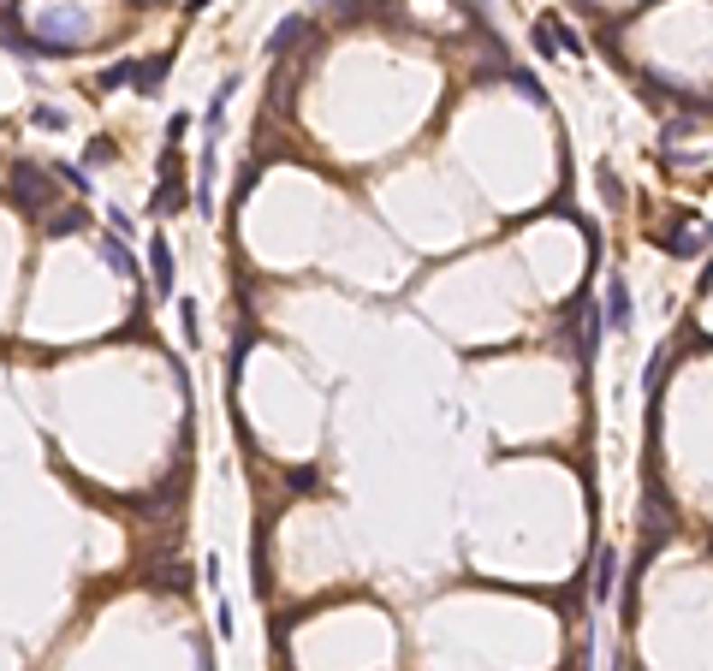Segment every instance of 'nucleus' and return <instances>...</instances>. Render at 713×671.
I'll list each match as a JSON object with an SVG mask.
<instances>
[{"instance_id":"f257e3e1","label":"nucleus","mask_w":713,"mask_h":671,"mask_svg":"<svg viewBox=\"0 0 713 671\" xmlns=\"http://www.w3.org/2000/svg\"><path fill=\"white\" fill-rule=\"evenodd\" d=\"M13 190H18V202H24L30 215H48V208L60 202V172L36 167V161H18L13 167Z\"/></svg>"},{"instance_id":"f03ea898","label":"nucleus","mask_w":713,"mask_h":671,"mask_svg":"<svg viewBox=\"0 0 713 671\" xmlns=\"http://www.w3.org/2000/svg\"><path fill=\"white\" fill-rule=\"evenodd\" d=\"M185 202H190V190L179 185V161H161V190L149 197V215H185Z\"/></svg>"},{"instance_id":"7ed1b4c3","label":"nucleus","mask_w":713,"mask_h":671,"mask_svg":"<svg viewBox=\"0 0 713 671\" xmlns=\"http://www.w3.org/2000/svg\"><path fill=\"white\" fill-rule=\"evenodd\" d=\"M172 280H179V268H172L167 232H155V238H149V286H155L161 298H167V291H172Z\"/></svg>"},{"instance_id":"20e7f679","label":"nucleus","mask_w":713,"mask_h":671,"mask_svg":"<svg viewBox=\"0 0 713 671\" xmlns=\"http://www.w3.org/2000/svg\"><path fill=\"white\" fill-rule=\"evenodd\" d=\"M607 327H613V333H630V286L618 280V273L607 280Z\"/></svg>"},{"instance_id":"39448f33","label":"nucleus","mask_w":713,"mask_h":671,"mask_svg":"<svg viewBox=\"0 0 713 671\" xmlns=\"http://www.w3.org/2000/svg\"><path fill=\"white\" fill-rule=\"evenodd\" d=\"M232 89H238V72H232V78H220V89H214V101H208V107H202V131H208V137H214V131H220V125H227V101H232Z\"/></svg>"},{"instance_id":"423d86ee","label":"nucleus","mask_w":713,"mask_h":671,"mask_svg":"<svg viewBox=\"0 0 713 671\" xmlns=\"http://www.w3.org/2000/svg\"><path fill=\"white\" fill-rule=\"evenodd\" d=\"M713 238V232L708 226H678V232H666V250H671V256H701V244H708Z\"/></svg>"},{"instance_id":"0eeeda50","label":"nucleus","mask_w":713,"mask_h":671,"mask_svg":"<svg viewBox=\"0 0 713 671\" xmlns=\"http://www.w3.org/2000/svg\"><path fill=\"white\" fill-rule=\"evenodd\" d=\"M298 36H310V18H285V24H273V36H268V60H285V48L298 42Z\"/></svg>"},{"instance_id":"6e6552de","label":"nucleus","mask_w":713,"mask_h":671,"mask_svg":"<svg viewBox=\"0 0 713 671\" xmlns=\"http://www.w3.org/2000/svg\"><path fill=\"white\" fill-rule=\"evenodd\" d=\"M101 262H107L114 273H137V256L125 250V238H119V232H107V238H101Z\"/></svg>"},{"instance_id":"1a4fd4ad","label":"nucleus","mask_w":713,"mask_h":671,"mask_svg":"<svg viewBox=\"0 0 713 671\" xmlns=\"http://www.w3.org/2000/svg\"><path fill=\"white\" fill-rule=\"evenodd\" d=\"M618 553L613 547H600V565H595V600H613V583H618Z\"/></svg>"},{"instance_id":"9d476101","label":"nucleus","mask_w":713,"mask_h":671,"mask_svg":"<svg viewBox=\"0 0 713 671\" xmlns=\"http://www.w3.org/2000/svg\"><path fill=\"white\" fill-rule=\"evenodd\" d=\"M167 66H172V54H155V60H143V66H137V78H131V84H137L143 96H149V89H155L161 78H167Z\"/></svg>"},{"instance_id":"9b49d317","label":"nucleus","mask_w":713,"mask_h":671,"mask_svg":"<svg viewBox=\"0 0 713 671\" xmlns=\"http://www.w3.org/2000/svg\"><path fill=\"white\" fill-rule=\"evenodd\" d=\"M660 381H666V351H654V357H648V374H642V392H648V404H660Z\"/></svg>"},{"instance_id":"f8f14e48","label":"nucleus","mask_w":713,"mask_h":671,"mask_svg":"<svg viewBox=\"0 0 713 671\" xmlns=\"http://www.w3.org/2000/svg\"><path fill=\"white\" fill-rule=\"evenodd\" d=\"M179 327H185V345H202V327H197V303L179 298Z\"/></svg>"},{"instance_id":"ddd939ff","label":"nucleus","mask_w":713,"mask_h":671,"mask_svg":"<svg viewBox=\"0 0 713 671\" xmlns=\"http://www.w3.org/2000/svg\"><path fill=\"white\" fill-rule=\"evenodd\" d=\"M535 54H547V60H553V54H559V36H553V18H542V24H535Z\"/></svg>"},{"instance_id":"4468645a","label":"nucleus","mask_w":713,"mask_h":671,"mask_svg":"<svg viewBox=\"0 0 713 671\" xmlns=\"http://www.w3.org/2000/svg\"><path fill=\"white\" fill-rule=\"evenodd\" d=\"M131 78H137V66H131V60H119V66H107V72H101V89H119V84H131Z\"/></svg>"},{"instance_id":"2eb2a0df","label":"nucleus","mask_w":713,"mask_h":671,"mask_svg":"<svg viewBox=\"0 0 713 671\" xmlns=\"http://www.w3.org/2000/svg\"><path fill=\"white\" fill-rule=\"evenodd\" d=\"M84 226V208H71V215H54L48 220V238H60V232H78Z\"/></svg>"},{"instance_id":"dca6fc26","label":"nucleus","mask_w":713,"mask_h":671,"mask_svg":"<svg viewBox=\"0 0 713 671\" xmlns=\"http://www.w3.org/2000/svg\"><path fill=\"white\" fill-rule=\"evenodd\" d=\"M114 155H119V149L107 143V137H96V143L84 149V161H89V167H107V161H114Z\"/></svg>"},{"instance_id":"f3484780","label":"nucleus","mask_w":713,"mask_h":671,"mask_svg":"<svg viewBox=\"0 0 713 671\" xmlns=\"http://www.w3.org/2000/svg\"><path fill=\"white\" fill-rule=\"evenodd\" d=\"M107 226H114V232H119V238H131V232H137V220H131V215H125V208H107Z\"/></svg>"},{"instance_id":"a211bd4d","label":"nucleus","mask_w":713,"mask_h":671,"mask_svg":"<svg viewBox=\"0 0 713 671\" xmlns=\"http://www.w3.org/2000/svg\"><path fill=\"white\" fill-rule=\"evenodd\" d=\"M512 84H517V89H523V96H529V101H547V96H542V84H535V78H529V72H512Z\"/></svg>"},{"instance_id":"6ab92c4d","label":"nucleus","mask_w":713,"mask_h":671,"mask_svg":"<svg viewBox=\"0 0 713 671\" xmlns=\"http://www.w3.org/2000/svg\"><path fill=\"white\" fill-rule=\"evenodd\" d=\"M36 125H42V131H60V125H66V114H54V107H36Z\"/></svg>"},{"instance_id":"aec40b11","label":"nucleus","mask_w":713,"mask_h":671,"mask_svg":"<svg viewBox=\"0 0 713 671\" xmlns=\"http://www.w3.org/2000/svg\"><path fill=\"white\" fill-rule=\"evenodd\" d=\"M60 179H66L71 190H89V172H78V167H60Z\"/></svg>"},{"instance_id":"412c9836","label":"nucleus","mask_w":713,"mask_h":671,"mask_svg":"<svg viewBox=\"0 0 713 671\" xmlns=\"http://www.w3.org/2000/svg\"><path fill=\"white\" fill-rule=\"evenodd\" d=\"M708 291H713V262L701 268V286H696V298H708Z\"/></svg>"}]
</instances>
